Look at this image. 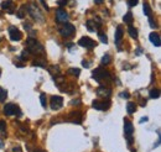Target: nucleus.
<instances>
[{
  "label": "nucleus",
  "mask_w": 161,
  "mask_h": 152,
  "mask_svg": "<svg viewBox=\"0 0 161 152\" xmlns=\"http://www.w3.org/2000/svg\"><path fill=\"white\" fill-rule=\"evenodd\" d=\"M123 20H124V22H127L128 25H131V22H133V14H131V11H128L127 14H125Z\"/></svg>",
  "instance_id": "18"
},
{
  "label": "nucleus",
  "mask_w": 161,
  "mask_h": 152,
  "mask_svg": "<svg viewBox=\"0 0 161 152\" xmlns=\"http://www.w3.org/2000/svg\"><path fill=\"white\" fill-rule=\"evenodd\" d=\"M128 32H129V35H130L133 38H138V30L135 29V27H133V26L130 25L129 29H128Z\"/></svg>",
  "instance_id": "20"
},
{
  "label": "nucleus",
  "mask_w": 161,
  "mask_h": 152,
  "mask_svg": "<svg viewBox=\"0 0 161 152\" xmlns=\"http://www.w3.org/2000/svg\"><path fill=\"white\" fill-rule=\"evenodd\" d=\"M9 35H10V40L14 42H17L23 38V33L20 32V30L15 26H10L9 27Z\"/></svg>",
  "instance_id": "4"
},
{
  "label": "nucleus",
  "mask_w": 161,
  "mask_h": 152,
  "mask_svg": "<svg viewBox=\"0 0 161 152\" xmlns=\"http://www.w3.org/2000/svg\"><path fill=\"white\" fill-rule=\"evenodd\" d=\"M0 75H1V69H0Z\"/></svg>",
  "instance_id": "41"
},
{
  "label": "nucleus",
  "mask_w": 161,
  "mask_h": 152,
  "mask_svg": "<svg viewBox=\"0 0 161 152\" xmlns=\"http://www.w3.org/2000/svg\"><path fill=\"white\" fill-rule=\"evenodd\" d=\"M67 3H68V0H57V4L60 6H65Z\"/></svg>",
  "instance_id": "32"
},
{
  "label": "nucleus",
  "mask_w": 161,
  "mask_h": 152,
  "mask_svg": "<svg viewBox=\"0 0 161 152\" xmlns=\"http://www.w3.org/2000/svg\"><path fill=\"white\" fill-rule=\"evenodd\" d=\"M123 35H124V31H123V27L122 26H118L117 27V31H115V36H114V41H115V43L119 46V43H120V41L123 38Z\"/></svg>",
  "instance_id": "14"
},
{
  "label": "nucleus",
  "mask_w": 161,
  "mask_h": 152,
  "mask_svg": "<svg viewBox=\"0 0 161 152\" xmlns=\"http://www.w3.org/2000/svg\"><path fill=\"white\" fill-rule=\"evenodd\" d=\"M133 132H134V126H133V124L130 121H125L124 122V134H125V136L131 137Z\"/></svg>",
  "instance_id": "10"
},
{
  "label": "nucleus",
  "mask_w": 161,
  "mask_h": 152,
  "mask_svg": "<svg viewBox=\"0 0 161 152\" xmlns=\"http://www.w3.org/2000/svg\"><path fill=\"white\" fill-rule=\"evenodd\" d=\"M148 120H149V117H148V116H145V117H141V120H140L139 122H140V124H143V122H146Z\"/></svg>",
  "instance_id": "35"
},
{
  "label": "nucleus",
  "mask_w": 161,
  "mask_h": 152,
  "mask_svg": "<svg viewBox=\"0 0 161 152\" xmlns=\"http://www.w3.org/2000/svg\"><path fill=\"white\" fill-rule=\"evenodd\" d=\"M143 9H144V14H145L146 16H150V15H151V9H150V6H149L148 3H144Z\"/></svg>",
  "instance_id": "23"
},
{
  "label": "nucleus",
  "mask_w": 161,
  "mask_h": 152,
  "mask_svg": "<svg viewBox=\"0 0 161 152\" xmlns=\"http://www.w3.org/2000/svg\"><path fill=\"white\" fill-rule=\"evenodd\" d=\"M127 110H128V113L129 114H134L136 111V105H135V103H128V105H127Z\"/></svg>",
  "instance_id": "19"
},
{
  "label": "nucleus",
  "mask_w": 161,
  "mask_h": 152,
  "mask_svg": "<svg viewBox=\"0 0 161 152\" xmlns=\"http://www.w3.org/2000/svg\"><path fill=\"white\" fill-rule=\"evenodd\" d=\"M63 105V98L58 95H55L51 98V109L52 110H58Z\"/></svg>",
  "instance_id": "5"
},
{
  "label": "nucleus",
  "mask_w": 161,
  "mask_h": 152,
  "mask_svg": "<svg viewBox=\"0 0 161 152\" xmlns=\"http://www.w3.org/2000/svg\"><path fill=\"white\" fill-rule=\"evenodd\" d=\"M41 3H42V5L45 6V9H46V10H48V6L46 5V3H45V0H41Z\"/></svg>",
  "instance_id": "38"
},
{
  "label": "nucleus",
  "mask_w": 161,
  "mask_h": 152,
  "mask_svg": "<svg viewBox=\"0 0 161 152\" xmlns=\"http://www.w3.org/2000/svg\"><path fill=\"white\" fill-rule=\"evenodd\" d=\"M74 31H76L74 26L72 24H67V22H65V25L60 29L61 35L63 36V37H71L73 33H74Z\"/></svg>",
  "instance_id": "3"
},
{
  "label": "nucleus",
  "mask_w": 161,
  "mask_h": 152,
  "mask_svg": "<svg viewBox=\"0 0 161 152\" xmlns=\"http://www.w3.org/2000/svg\"><path fill=\"white\" fill-rule=\"evenodd\" d=\"M40 101H41V105H42L44 108H46L47 106V100H46V94H41L40 95Z\"/></svg>",
  "instance_id": "25"
},
{
  "label": "nucleus",
  "mask_w": 161,
  "mask_h": 152,
  "mask_svg": "<svg viewBox=\"0 0 161 152\" xmlns=\"http://www.w3.org/2000/svg\"><path fill=\"white\" fill-rule=\"evenodd\" d=\"M120 96H123V98H129L130 95H129V93H122Z\"/></svg>",
  "instance_id": "37"
},
{
  "label": "nucleus",
  "mask_w": 161,
  "mask_h": 152,
  "mask_svg": "<svg viewBox=\"0 0 161 152\" xmlns=\"http://www.w3.org/2000/svg\"><path fill=\"white\" fill-rule=\"evenodd\" d=\"M138 3H139V0H128V5L130 6V8H133V6L138 5Z\"/></svg>",
  "instance_id": "30"
},
{
  "label": "nucleus",
  "mask_w": 161,
  "mask_h": 152,
  "mask_svg": "<svg viewBox=\"0 0 161 152\" xmlns=\"http://www.w3.org/2000/svg\"><path fill=\"white\" fill-rule=\"evenodd\" d=\"M94 3H95V4H102L103 0H94Z\"/></svg>",
  "instance_id": "40"
},
{
  "label": "nucleus",
  "mask_w": 161,
  "mask_h": 152,
  "mask_svg": "<svg viewBox=\"0 0 161 152\" xmlns=\"http://www.w3.org/2000/svg\"><path fill=\"white\" fill-rule=\"evenodd\" d=\"M78 43H79V46L86 47V48H93V47H95V42L90 37H82L78 41Z\"/></svg>",
  "instance_id": "8"
},
{
  "label": "nucleus",
  "mask_w": 161,
  "mask_h": 152,
  "mask_svg": "<svg viewBox=\"0 0 161 152\" xmlns=\"http://www.w3.org/2000/svg\"><path fill=\"white\" fill-rule=\"evenodd\" d=\"M15 109H16V106L14 104H11V103H10V104H6L4 106V114L8 115V116L14 115V114H15Z\"/></svg>",
  "instance_id": "15"
},
{
  "label": "nucleus",
  "mask_w": 161,
  "mask_h": 152,
  "mask_svg": "<svg viewBox=\"0 0 161 152\" xmlns=\"http://www.w3.org/2000/svg\"><path fill=\"white\" fill-rule=\"evenodd\" d=\"M92 105H93V108L97 109V110H106V109L108 108V105H109V103H108V104H106V103H102V101L94 100Z\"/></svg>",
  "instance_id": "16"
},
{
  "label": "nucleus",
  "mask_w": 161,
  "mask_h": 152,
  "mask_svg": "<svg viewBox=\"0 0 161 152\" xmlns=\"http://www.w3.org/2000/svg\"><path fill=\"white\" fill-rule=\"evenodd\" d=\"M111 94V90L108 88H104V87H99L97 89V95L98 96H102V98H108V96Z\"/></svg>",
  "instance_id": "11"
},
{
  "label": "nucleus",
  "mask_w": 161,
  "mask_h": 152,
  "mask_svg": "<svg viewBox=\"0 0 161 152\" xmlns=\"http://www.w3.org/2000/svg\"><path fill=\"white\" fill-rule=\"evenodd\" d=\"M26 47L29 50L30 53H34V54H44V47L41 43L37 42L36 38L34 37H29L26 40Z\"/></svg>",
  "instance_id": "1"
},
{
  "label": "nucleus",
  "mask_w": 161,
  "mask_h": 152,
  "mask_svg": "<svg viewBox=\"0 0 161 152\" xmlns=\"http://www.w3.org/2000/svg\"><path fill=\"white\" fill-rule=\"evenodd\" d=\"M1 9H3V10H8L9 14H14L15 6H14V3L11 1V0H6V1L1 3Z\"/></svg>",
  "instance_id": "9"
},
{
  "label": "nucleus",
  "mask_w": 161,
  "mask_h": 152,
  "mask_svg": "<svg viewBox=\"0 0 161 152\" xmlns=\"http://www.w3.org/2000/svg\"><path fill=\"white\" fill-rule=\"evenodd\" d=\"M14 152H21V150H20V147H14V150H12Z\"/></svg>",
  "instance_id": "39"
},
{
  "label": "nucleus",
  "mask_w": 161,
  "mask_h": 152,
  "mask_svg": "<svg viewBox=\"0 0 161 152\" xmlns=\"http://www.w3.org/2000/svg\"><path fill=\"white\" fill-rule=\"evenodd\" d=\"M82 66H83V67H89V66H90V62L83 61V62H82Z\"/></svg>",
  "instance_id": "34"
},
{
  "label": "nucleus",
  "mask_w": 161,
  "mask_h": 152,
  "mask_svg": "<svg viewBox=\"0 0 161 152\" xmlns=\"http://www.w3.org/2000/svg\"><path fill=\"white\" fill-rule=\"evenodd\" d=\"M149 37H150V41H151V43H152L154 46L160 47V45H161V41H160V35H159L157 32H151Z\"/></svg>",
  "instance_id": "13"
},
{
  "label": "nucleus",
  "mask_w": 161,
  "mask_h": 152,
  "mask_svg": "<svg viewBox=\"0 0 161 152\" xmlns=\"http://www.w3.org/2000/svg\"><path fill=\"white\" fill-rule=\"evenodd\" d=\"M71 104H72V105H76V104H77V105H79V104H81V100H72V101H71Z\"/></svg>",
  "instance_id": "36"
},
{
  "label": "nucleus",
  "mask_w": 161,
  "mask_h": 152,
  "mask_svg": "<svg viewBox=\"0 0 161 152\" xmlns=\"http://www.w3.org/2000/svg\"><path fill=\"white\" fill-rule=\"evenodd\" d=\"M32 64H34V66H39V67H46V63H45V62L40 61V59L34 61V62H32Z\"/></svg>",
  "instance_id": "28"
},
{
  "label": "nucleus",
  "mask_w": 161,
  "mask_h": 152,
  "mask_svg": "<svg viewBox=\"0 0 161 152\" xmlns=\"http://www.w3.org/2000/svg\"><path fill=\"white\" fill-rule=\"evenodd\" d=\"M149 24H150V26L152 27V29H154V27H156V24H155V22H154V20H152L151 17L149 19Z\"/></svg>",
  "instance_id": "33"
},
{
  "label": "nucleus",
  "mask_w": 161,
  "mask_h": 152,
  "mask_svg": "<svg viewBox=\"0 0 161 152\" xmlns=\"http://www.w3.org/2000/svg\"><path fill=\"white\" fill-rule=\"evenodd\" d=\"M56 20L57 22H67L68 21V14L63 9H58L56 11Z\"/></svg>",
  "instance_id": "7"
},
{
  "label": "nucleus",
  "mask_w": 161,
  "mask_h": 152,
  "mask_svg": "<svg viewBox=\"0 0 161 152\" xmlns=\"http://www.w3.org/2000/svg\"><path fill=\"white\" fill-rule=\"evenodd\" d=\"M159 96H160V90H159V89H156V88L151 89V90H150V98L151 99H157Z\"/></svg>",
  "instance_id": "22"
},
{
  "label": "nucleus",
  "mask_w": 161,
  "mask_h": 152,
  "mask_svg": "<svg viewBox=\"0 0 161 152\" xmlns=\"http://www.w3.org/2000/svg\"><path fill=\"white\" fill-rule=\"evenodd\" d=\"M71 74H73V75H79L81 74V69L79 68H69V71H68Z\"/></svg>",
  "instance_id": "27"
},
{
  "label": "nucleus",
  "mask_w": 161,
  "mask_h": 152,
  "mask_svg": "<svg viewBox=\"0 0 161 152\" xmlns=\"http://www.w3.org/2000/svg\"><path fill=\"white\" fill-rule=\"evenodd\" d=\"M69 121L76 122V124H81L82 122V114L79 111H73L69 114Z\"/></svg>",
  "instance_id": "12"
},
{
  "label": "nucleus",
  "mask_w": 161,
  "mask_h": 152,
  "mask_svg": "<svg viewBox=\"0 0 161 152\" xmlns=\"http://www.w3.org/2000/svg\"><path fill=\"white\" fill-rule=\"evenodd\" d=\"M131 152H135V151H131Z\"/></svg>",
  "instance_id": "42"
},
{
  "label": "nucleus",
  "mask_w": 161,
  "mask_h": 152,
  "mask_svg": "<svg viewBox=\"0 0 161 152\" xmlns=\"http://www.w3.org/2000/svg\"><path fill=\"white\" fill-rule=\"evenodd\" d=\"M99 40L102 41L103 43H108V37L104 35V33H99Z\"/></svg>",
  "instance_id": "29"
},
{
  "label": "nucleus",
  "mask_w": 161,
  "mask_h": 152,
  "mask_svg": "<svg viewBox=\"0 0 161 152\" xmlns=\"http://www.w3.org/2000/svg\"><path fill=\"white\" fill-rule=\"evenodd\" d=\"M86 26H87L88 31H90V32L95 31V29H97V25H95V21H94V20H88V21L86 22Z\"/></svg>",
  "instance_id": "17"
},
{
  "label": "nucleus",
  "mask_w": 161,
  "mask_h": 152,
  "mask_svg": "<svg viewBox=\"0 0 161 152\" xmlns=\"http://www.w3.org/2000/svg\"><path fill=\"white\" fill-rule=\"evenodd\" d=\"M27 12L31 15V17L34 20H36V21L39 22H42L44 21V16H42V14L40 12L39 8L35 4H29V6H27Z\"/></svg>",
  "instance_id": "2"
},
{
  "label": "nucleus",
  "mask_w": 161,
  "mask_h": 152,
  "mask_svg": "<svg viewBox=\"0 0 161 152\" xmlns=\"http://www.w3.org/2000/svg\"><path fill=\"white\" fill-rule=\"evenodd\" d=\"M110 63V56L109 54H104L102 58V64H109Z\"/></svg>",
  "instance_id": "26"
},
{
  "label": "nucleus",
  "mask_w": 161,
  "mask_h": 152,
  "mask_svg": "<svg viewBox=\"0 0 161 152\" xmlns=\"http://www.w3.org/2000/svg\"><path fill=\"white\" fill-rule=\"evenodd\" d=\"M92 75H93V78H94L97 82H101L103 78L109 77V73H108L107 71L102 69V68H97V69H94V71H93Z\"/></svg>",
  "instance_id": "6"
},
{
  "label": "nucleus",
  "mask_w": 161,
  "mask_h": 152,
  "mask_svg": "<svg viewBox=\"0 0 161 152\" xmlns=\"http://www.w3.org/2000/svg\"><path fill=\"white\" fill-rule=\"evenodd\" d=\"M25 15H26V10H25V5H23L21 8H20V9L17 10L16 16H17L19 19H24V17H25Z\"/></svg>",
  "instance_id": "21"
},
{
  "label": "nucleus",
  "mask_w": 161,
  "mask_h": 152,
  "mask_svg": "<svg viewBox=\"0 0 161 152\" xmlns=\"http://www.w3.org/2000/svg\"><path fill=\"white\" fill-rule=\"evenodd\" d=\"M5 129H6V124H5V121H0V132H4Z\"/></svg>",
  "instance_id": "31"
},
{
  "label": "nucleus",
  "mask_w": 161,
  "mask_h": 152,
  "mask_svg": "<svg viewBox=\"0 0 161 152\" xmlns=\"http://www.w3.org/2000/svg\"><path fill=\"white\" fill-rule=\"evenodd\" d=\"M6 96H8V92H6L5 89L0 88V101H5Z\"/></svg>",
  "instance_id": "24"
}]
</instances>
